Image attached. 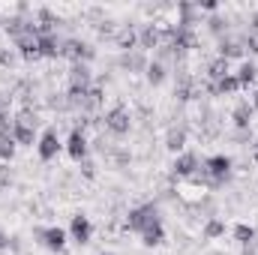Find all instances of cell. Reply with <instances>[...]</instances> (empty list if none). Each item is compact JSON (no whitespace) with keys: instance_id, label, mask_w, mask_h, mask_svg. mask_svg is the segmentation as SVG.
Segmentation results:
<instances>
[{"instance_id":"cell-4","label":"cell","mask_w":258,"mask_h":255,"mask_svg":"<svg viewBox=\"0 0 258 255\" xmlns=\"http://www.w3.org/2000/svg\"><path fill=\"white\" fill-rule=\"evenodd\" d=\"M93 54L96 51L81 39H63V45H60V57H69L72 63H90Z\"/></svg>"},{"instance_id":"cell-26","label":"cell","mask_w":258,"mask_h":255,"mask_svg":"<svg viewBox=\"0 0 258 255\" xmlns=\"http://www.w3.org/2000/svg\"><path fill=\"white\" fill-rule=\"evenodd\" d=\"M120 63L126 66L129 72H141V69H147L144 54H123V60H120Z\"/></svg>"},{"instance_id":"cell-13","label":"cell","mask_w":258,"mask_h":255,"mask_svg":"<svg viewBox=\"0 0 258 255\" xmlns=\"http://www.w3.org/2000/svg\"><path fill=\"white\" fill-rule=\"evenodd\" d=\"M252 114H255L252 105H249V102H240V105L231 111V120H234V126L237 129H249L252 126Z\"/></svg>"},{"instance_id":"cell-20","label":"cell","mask_w":258,"mask_h":255,"mask_svg":"<svg viewBox=\"0 0 258 255\" xmlns=\"http://www.w3.org/2000/svg\"><path fill=\"white\" fill-rule=\"evenodd\" d=\"M237 90H240V81H237V75H225L222 81L210 84V93H237Z\"/></svg>"},{"instance_id":"cell-6","label":"cell","mask_w":258,"mask_h":255,"mask_svg":"<svg viewBox=\"0 0 258 255\" xmlns=\"http://www.w3.org/2000/svg\"><path fill=\"white\" fill-rule=\"evenodd\" d=\"M36 150H39V159L42 162H51L57 153H60V138H57V129L48 126L42 135H39V141H36Z\"/></svg>"},{"instance_id":"cell-11","label":"cell","mask_w":258,"mask_h":255,"mask_svg":"<svg viewBox=\"0 0 258 255\" xmlns=\"http://www.w3.org/2000/svg\"><path fill=\"white\" fill-rule=\"evenodd\" d=\"M171 168H174V174H177V177H192L195 168H198V156H195V153H180V156L174 159V165H171Z\"/></svg>"},{"instance_id":"cell-34","label":"cell","mask_w":258,"mask_h":255,"mask_svg":"<svg viewBox=\"0 0 258 255\" xmlns=\"http://www.w3.org/2000/svg\"><path fill=\"white\" fill-rule=\"evenodd\" d=\"M198 9H204V12H213V15H216L219 3H216V0H201V3H198Z\"/></svg>"},{"instance_id":"cell-3","label":"cell","mask_w":258,"mask_h":255,"mask_svg":"<svg viewBox=\"0 0 258 255\" xmlns=\"http://www.w3.org/2000/svg\"><path fill=\"white\" fill-rule=\"evenodd\" d=\"M33 237L45 246V249H51V252H63L66 249V231L60 225H51V228H33Z\"/></svg>"},{"instance_id":"cell-24","label":"cell","mask_w":258,"mask_h":255,"mask_svg":"<svg viewBox=\"0 0 258 255\" xmlns=\"http://www.w3.org/2000/svg\"><path fill=\"white\" fill-rule=\"evenodd\" d=\"M207 75H210L213 81H222L225 75H231V69H228V60H222V57H216L213 63L207 66Z\"/></svg>"},{"instance_id":"cell-8","label":"cell","mask_w":258,"mask_h":255,"mask_svg":"<svg viewBox=\"0 0 258 255\" xmlns=\"http://www.w3.org/2000/svg\"><path fill=\"white\" fill-rule=\"evenodd\" d=\"M66 153L75 159V162H81V159H87V135H84V129L75 126L69 132V141H66Z\"/></svg>"},{"instance_id":"cell-15","label":"cell","mask_w":258,"mask_h":255,"mask_svg":"<svg viewBox=\"0 0 258 255\" xmlns=\"http://www.w3.org/2000/svg\"><path fill=\"white\" fill-rule=\"evenodd\" d=\"M165 240V228H162V222H153V225H147L144 231H141V243L144 246H159Z\"/></svg>"},{"instance_id":"cell-31","label":"cell","mask_w":258,"mask_h":255,"mask_svg":"<svg viewBox=\"0 0 258 255\" xmlns=\"http://www.w3.org/2000/svg\"><path fill=\"white\" fill-rule=\"evenodd\" d=\"M0 138H12V120L0 111Z\"/></svg>"},{"instance_id":"cell-38","label":"cell","mask_w":258,"mask_h":255,"mask_svg":"<svg viewBox=\"0 0 258 255\" xmlns=\"http://www.w3.org/2000/svg\"><path fill=\"white\" fill-rule=\"evenodd\" d=\"M252 159H255V165H258V141L252 144Z\"/></svg>"},{"instance_id":"cell-2","label":"cell","mask_w":258,"mask_h":255,"mask_svg":"<svg viewBox=\"0 0 258 255\" xmlns=\"http://www.w3.org/2000/svg\"><path fill=\"white\" fill-rule=\"evenodd\" d=\"M231 156H225V153H216V156H207L204 159V171L210 174V183L213 186H219V183H225V177L231 174Z\"/></svg>"},{"instance_id":"cell-37","label":"cell","mask_w":258,"mask_h":255,"mask_svg":"<svg viewBox=\"0 0 258 255\" xmlns=\"http://www.w3.org/2000/svg\"><path fill=\"white\" fill-rule=\"evenodd\" d=\"M249 105H252V111H258V90L252 93V102H249Z\"/></svg>"},{"instance_id":"cell-35","label":"cell","mask_w":258,"mask_h":255,"mask_svg":"<svg viewBox=\"0 0 258 255\" xmlns=\"http://www.w3.org/2000/svg\"><path fill=\"white\" fill-rule=\"evenodd\" d=\"M249 30L258 33V9H252V15H249Z\"/></svg>"},{"instance_id":"cell-23","label":"cell","mask_w":258,"mask_h":255,"mask_svg":"<svg viewBox=\"0 0 258 255\" xmlns=\"http://www.w3.org/2000/svg\"><path fill=\"white\" fill-rule=\"evenodd\" d=\"M255 75H258V69L252 60H243V66L237 69V81H240V87H249L252 81H255Z\"/></svg>"},{"instance_id":"cell-5","label":"cell","mask_w":258,"mask_h":255,"mask_svg":"<svg viewBox=\"0 0 258 255\" xmlns=\"http://www.w3.org/2000/svg\"><path fill=\"white\" fill-rule=\"evenodd\" d=\"M15 48L21 51L24 60H36L39 57V33H36L33 21H30V30H24L21 36H15Z\"/></svg>"},{"instance_id":"cell-33","label":"cell","mask_w":258,"mask_h":255,"mask_svg":"<svg viewBox=\"0 0 258 255\" xmlns=\"http://www.w3.org/2000/svg\"><path fill=\"white\" fill-rule=\"evenodd\" d=\"M81 171H84V177H96V165L90 159H81Z\"/></svg>"},{"instance_id":"cell-21","label":"cell","mask_w":258,"mask_h":255,"mask_svg":"<svg viewBox=\"0 0 258 255\" xmlns=\"http://www.w3.org/2000/svg\"><path fill=\"white\" fill-rule=\"evenodd\" d=\"M234 240H237L240 246H246V249H249V243L255 240V228H252V225H246V222H237V225H234Z\"/></svg>"},{"instance_id":"cell-1","label":"cell","mask_w":258,"mask_h":255,"mask_svg":"<svg viewBox=\"0 0 258 255\" xmlns=\"http://www.w3.org/2000/svg\"><path fill=\"white\" fill-rule=\"evenodd\" d=\"M153 222H162V219H159V204H153V201L132 207L129 216H126V228L129 231H138V234H141L147 225H153Z\"/></svg>"},{"instance_id":"cell-30","label":"cell","mask_w":258,"mask_h":255,"mask_svg":"<svg viewBox=\"0 0 258 255\" xmlns=\"http://www.w3.org/2000/svg\"><path fill=\"white\" fill-rule=\"evenodd\" d=\"M252 51V54H258V33L255 30H246V36H243V51Z\"/></svg>"},{"instance_id":"cell-14","label":"cell","mask_w":258,"mask_h":255,"mask_svg":"<svg viewBox=\"0 0 258 255\" xmlns=\"http://www.w3.org/2000/svg\"><path fill=\"white\" fill-rule=\"evenodd\" d=\"M165 147H168L171 153H180V150L186 147V129L183 126H171L168 129V135H165Z\"/></svg>"},{"instance_id":"cell-16","label":"cell","mask_w":258,"mask_h":255,"mask_svg":"<svg viewBox=\"0 0 258 255\" xmlns=\"http://www.w3.org/2000/svg\"><path fill=\"white\" fill-rule=\"evenodd\" d=\"M12 141H15V144H24V147H33V144H36V129L12 123Z\"/></svg>"},{"instance_id":"cell-19","label":"cell","mask_w":258,"mask_h":255,"mask_svg":"<svg viewBox=\"0 0 258 255\" xmlns=\"http://www.w3.org/2000/svg\"><path fill=\"white\" fill-rule=\"evenodd\" d=\"M219 57H222V60H231V57H243V42H234V39H222V42H219Z\"/></svg>"},{"instance_id":"cell-36","label":"cell","mask_w":258,"mask_h":255,"mask_svg":"<svg viewBox=\"0 0 258 255\" xmlns=\"http://www.w3.org/2000/svg\"><path fill=\"white\" fill-rule=\"evenodd\" d=\"M0 249H9V237L6 234H0Z\"/></svg>"},{"instance_id":"cell-9","label":"cell","mask_w":258,"mask_h":255,"mask_svg":"<svg viewBox=\"0 0 258 255\" xmlns=\"http://www.w3.org/2000/svg\"><path fill=\"white\" fill-rule=\"evenodd\" d=\"M90 234H93V225H90V219L87 216H72V222H69V237L78 243V246H84V243H90Z\"/></svg>"},{"instance_id":"cell-39","label":"cell","mask_w":258,"mask_h":255,"mask_svg":"<svg viewBox=\"0 0 258 255\" xmlns=\"http://www.w3.org/2000/svg\"><path fill=\"white\" fill-rule=\"evenodd\" d=\"M99 255H117V252H99Z\"/></svg>"},{"instance_id":"cell-12","label":"cell","mask_w":258,"mask_h":255,"mask_svg":"<svg viewBox=\"0 0 258 255\" xmlns=\"http://www.w3.org/2000/svg\"><path fill=\"white\" fill-rule=\"evenodd\" d=\"M60 39L54 33H42L39 36V57H60Z\"/></svg>"},{"instance_id":"cell-18","label":"cell","mask_w":258,"mask_h":255,"mask_svg":"<svg viewBox=\"0 0 258 255\" xmlns=\"http://www.w3.org/2000/svg\"><path fill=\"white\" fill-rule=\"evenodd\" d=\"M144 75H147V84H150V87H159V84L165 81V75H168V72H165V66L159 63V60H153V63H147Z\"/></svg>"},{"instance_id":"cell-7","label":"cell","mask_w":258,"mask_h":255,"mask_svg":"<svg viewBox=\"0 0 258 255\" xmlns=\"http://www.w3.org/2000/svg\"><path fill=\"white\" fill-rule=\"evenodd\" d=\"M129 126H132V120H129V111L123 105H117V108H111V111L105 114V129H108L111 135H126Z\"/></svg>"},{"instance_id":"cell-22","label":"cell","mask_w":258,"mask_h":255,"mask_svg":"<svg viewBox=\"0 0 258 255\" xmlns=\"http://www.w3.org/2000/svg\"><path fill=\"white\" fill-rule=\"evenodd\" d=\"M138 39H141V48H156V45L162 42V33H159L153 24H147V27L141 30V36H138Z\"/></svg>"},{"instance_id":"cell-10","label":"cell","mask_w":258,"mask_h":255,"mask_svg":"<svg viewBox=\"0 0 258 255\" xmlns=\"http://www.w3.org/2000/svg\"><path fill=\"white\" fill-rule=\"evenodd\" d=\"M168 39H171V48H174L177 54L195 45V36H192L189 27H171V30H168Z\"/></svg>"},{"instance_id":"cell-32","label":"cell","mask_w":258,"mask_h":255,"mask_svg":"<svg viewBox=\"0 0 258 255\" xmlns=\"http://www.w3.org/2000/svg\"><path fill=\"white\" fill-rule=\"evenodd\" d=\"M9 183H12V168L0 165V186H9Z\"/></svg>"},{"instance_id":"cell-28","label":"cell","mask_w":258,"mask_h":255,"mask_svg":"<svg viewBox=\"0 0 258 255\" xmlns=\"http://www.w3.org/2000/svg\"><path fill=\"white\" fill-rule=\"evenodd\" d=\"M12 156H15V141L12 138H0V159L12 162Z\"/></svg>"},{"instance_id":"cell-17","label":"cell","mask_w":258,"mask_h":255,"mask_svg":"<svg viewBox=\"0 0 258 255\" xmlns=\"http://www.w3.org/2000/svg\"><path fill=\"white\" fill-rule=\"evenodd\" d=\"M135 42H138V33H135V27H120V30H117V36H114V45H117V48H123V51H132V48H135Z\"/></svg>"},{"instance_id":"cell-27","label":"cell","mask_w":258,"mask_h":255,"mask_svg":"<svg viewBox=\"0 0 258 255\" xmlns=\"http://www.w3.org/2000/svg\"><path fill=\"white\" fill-rule=\"evenodd\" d=\"M174 96L180 99V102H186V99H192V81L183 75L180 81H177V87H174Z\"/></svg>"},{"instance_id":"cell-25","label":"cell","mask_w":258,"mask_h":255,"mask_svg":"<svg viewBox=\"0 0 258 255\" xmlns=\"http://www.w3.org/2000/svg\"><path fill=\"white\" fill-rule=\"evenodd\" d=\"M222 234H225V222H222V219H207L204 237H207V240H216V237H222Z\"/></svg>"},{"instance_id":"cell-29","label":"cell","mask_w":258,"mask_h":255,"mask_svg":"<svg viewBox=\"0 0 258 255\" xmlns=\"http://www.w3.org/2000/svg\"><path fill=\"white\" fill-rule=\"evenodd\" d=\"M207 27H210V33H216V36H222V33L228 30V21H225V18H219V15H210V21H207Z\"/></svg>"}]
</instances>
